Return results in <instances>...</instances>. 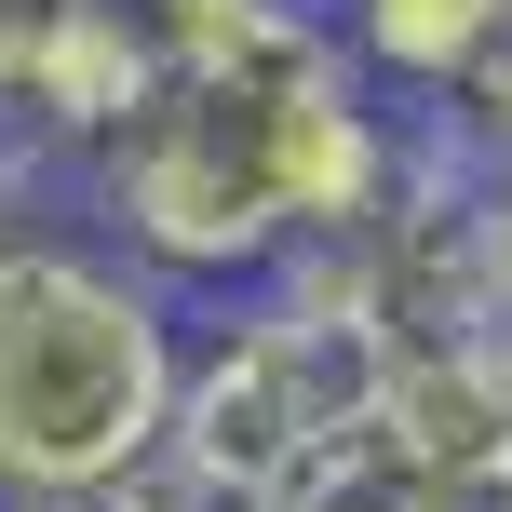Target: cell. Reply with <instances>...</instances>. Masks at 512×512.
I'll list each match as a JSON object with an SVG mask.
<instances>
[{
    "label": "cell",
    "instance_id": "obj_6",
    "mask_svg": "<svg viewBox=\"0 0 512 512\" xmlns=\"http://www.w3.org/2000/svg\"><path fill=\"white\" fill-rule=\"evenodd\" d=\"M270 512H472V499L445 486V472L418 459L378 405H364L351 432H324V445H310V459L270 486Z\"/></svg>",
    "mask_w": 512,
    "mask_h": 512
},
{
    "label": "cell",
    "instance_id": "obj_10",
    "mask_svg": "<svg viewBox=\"0 0 512 512\" xmlns=\"http://www.w3.org/2000/svg\"><path fill=\"white\" fill-rule=\"evenodd\" d=\"M486 189H499V256H512V162H486Z\"/></svg>",
    "mask_w": 512,
    "mask_h": 512
},
{
    "label": "cell",
    "instance_id": "obj_3",
    "mask_svg": "<svg viewBox=\"0 0 512 512\" xmlns=\"http://www.w3.org/2000/svg\"><path fill=\"white\" fill-rule=\"evenodd\" d=\"M364 405H378V337L324 324V310H297V297H256V310H230V324L203 337V351H176V418H162V445H176L189 472H216V486L270 499L283 472H297L324 432H351Z\"/></svg>",
    "mask_w": 512,
    "mask_h": 512
},
{
    "label": "cell",
    "instance_id": "obj_5",
    "mask_svg": "<svg viewBox=\"0 0 512 512\" xmlns=\"http://www.w3.org/2000/svg\"><path fill=\"white\" fill-rule=\"evenodd\" d=\"M337 54H351L378 95H418V108H445V81L472 68V41L499 27V0H337Z\"/></svg>",
    "mask_w": 512,
    "mask_h": 512
},
{
    "label": "cell",
    "instance_id": "obj_7",
    "mask_svg": "<svg viewBox=\"0 0 512 512\" xmlns=\"http://www.w3.org/2000/svg\"><path fill=\"white\" fill-rule=\"evenodd\" d=\"M445 135H459L472 162H512V0H499L486 41H472V68L445 81Z\"/></svg>",
    "mask_w": 512,
    "mask_h": 512
},
{
    "label": "cell",
    "instance_id": "obj_9",
    "mask_svg": "<svg viewBox=\"0 0 512 512\" xmlns=\"http://www.w3.org/2000/svg\"><path fill=\"white\" fill-rule=\"evenodd\" d=\"M27 176H41V149H27V135H14V108H0V216H14V189Z\"/></svg>",
    "mask_w": 512,
    "mask_h": 512
},
{
    "label": "cell",
    "instance_id": "obj_8",
    "mask_svg": "<svg viewBox=\"0 0 512 512\" xmlns=\"http://www.w3.org/2000/svg\"><path fill=\"white\" fill-rule=\"evenodd\" d=\"M0 512H122V486H27V499H0Z\"/></svg>",
    "mask_w": 512,
    "mask_h": 512
},
{
    "label": "cell",
    "instance_id": "obj_1",
    "mask_svg": "<svg viewBox=\"0 0 512 512\" xmlns=\"http://www.w3.org/2000/svg\"><path fill=\"white\" fill-rule=\"evenodd\" d=\"M95 203L122 230V270L149 283H270L283 243L364 230L391 203V135L378 81L337 54L297 81H149L122 135H95Z\"/></svg>",
    "mask_w": 512,
    "mask_h": 512
},
{
    "label": "cell",
    "instance_id": "obj_4",
    "mask_svg": "<svg viewBox=\"0 0 512 512\" xmlns=\"http://www.w3.org/2000/svg\"><path fill=\"white\" fill-rule=\"evenodd\" d=\"M162 81H297L337 68V27L310 0H135Z\"/></svg>",
    "mask_w": 512,
    "mask_h": 512
},
{
    "label": "cell",
    "instance_id": "obj_11",
    "mask_svg": "<svg viewBox=\"0 0 512 512\" xmlns=\"http://www.w3.org/2000/svg\"><path fill=\"white\" fill-rule=\"evenodd\" d=\"M486 512H512V486H499V499H486Z\"/></svg>",
    "mask_w": 512,
    "mask_h": 512
},
{
    "label": "cell",
    "instance_id": "obj_2",
    "mask_svg": "<svg viewBox=\"0 0 512 512\" xmlns=\"http://www.w3.org/2000/svg\"><path fill=\"white\" fill-rule=\"evenodd\" d=\"M176 297L54 230H0V499L122 486L176 418Z\"/></svg>",
    "mask_w": 512,
    "mask_h": 512
}]
</instances>
